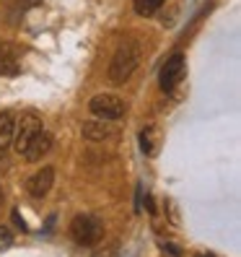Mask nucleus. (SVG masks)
<instances>
[{
    "label": "nucleus",
    "instance_id": "1",
    "mask_svg": "<svg viewBox=\"0 0 241 257\" xmlns=\"http://www.w3.org/2000/svg\"><path fill=\"white\" fill-rule=\"evenodd\" d=\"M140 63V44L135 39H125L122 44L117 47L114 57H112V65H109V81L112 83H122L127 81L130 75L135 73Z\"/></svg>",
    "mask_w": 241,
    "mask_h": 257
},
{
    "label": "nucleus",
    "instance_id": "2",
    "mask_svg": "<svg viewBox=\"0 0 241 257\" xmlns=\"http://www.w3.org/2000/svg\"><path fill=\"white\" fill-rule=\"evenodd\" d=\"M70 234H73V239L78 241V244L94 247V244L101 241L104 229H101L99 218H94V216H75L73 223H70Z\"/></svg>",
    "mask_w": 241,
    "mask_h": 257
},
{
    "label": "nucleus",
    "instance_id": "3",
    "mask_svg": "<svg viewBox=\"0 0 241 257\" xmlns=\"http://www.w3.org/2000/svg\"><path fill=\"white\" fill-rule=\"evenodd\" d=\"M91 112L99 117V119H107V122H112V119L122 117L125 114V101L114 96V94H99L91 99Z\"/></svg>",
    "mask_w": 241,
    "mask_h": 257
},
{
    "label": "nucleus",
    "instance_id": "4",
    "mask_svg": "<svg viewBox=\"0 0 241 257\" xmlns=\"http://www.w3.org/2000/svg\"><path fill=\"white\" fill-rule=\"evenodd\" d=\"M42 130V119H37L34 114H24L21 119H16V133H13V146H16V151L21 154V151L26 148V143L34 138V135Z\"/></svg>",
    "mask_w": 241,
    "mask_h": 257
},
{
    "label": "nucleus",
    "instance_id": "5",
    "mask_svg": "<svg viewBox=\"0 0 241 257\" xmlns=\"http://www.w3.org/2000/svg\"><path fill=\"white\" fill-rule=\"evenodd\" d=\"M182 75H184V55L174 52L166 60V65L161 68V88L163 91H171V88L182 81Z\"/></svg>",
    "mask_w": 241,
    "mask_h": 257
},
{
    "label": "nucleus",
    "instance_id": "6",
    "mask_svg": "<svg viewBox=\"0 0 241 257\" xmlns=\"http://www.w3.org/2000/svg\"><path fill=\"white\" fill-rule=\"evenodd\" d=\"M50 148H52V135L42 127V130L34 135V138L26 143V148L21 151V156H24L26 161H39V159H42L44 154H47Z\"/></svg>",
    "mask_w": 241,
    "mask_h": 257
},
{
    "label": "nucleus",
    "instance_id": "7",
    "mask_svg": "<svg viewBox=\"0 0 241 257\" xmlns=\"http://www.w3.org/2000/svg\"><path fill=\"white\" fill-rule=\"evenodd\" d=\"M52 182H55V169H52V166H44V169H39V172L26 182V190L32 192L34 198H44V195L50 192Z\"/></svg>",
    "mask_w": 241,
    "mask_h": 257
},
{
    "label": "nucleus",
    "instance_id": "8",
    "mask_svg": "<svg viewBox=\"0 0 241 257\" xmlns=\"http://www.w3.org/2000/svg\"><path fill=\"white\" fill-rule=\"evenodd\" d=\"M19 73V50L13 44H0V75Z\"/></svg>",
    "mask_w": 241,
    "mask_h": 257
},
{
    "label": "nucleus",
    "instance_id": "9",
    "mask_svg": "<svg viewBox=\"0 0 241 257\" xmlns=\"http://www.w3.org/2000/svg\"><path fill=\"white\" fill-rule=\"evenodd\" d=\"M13 133H16V117L11 112H0V151L13 143Z\"/></svg>",
    "mask_w": 241,
    "mask_h": 257
},
{
    "label": "nucleus",
    "instance_id": "10",
    "mask_svg": "<svg viewBox=\"0 0 241 257\" xmlns=\"http://www.w3.org/2000/svg\"><path fill=\"white\" fill-rule=\"evenodd\" d=\"M83 135L88 141H104V138H109V135H112V127H109L107 119H94V122L83 125Z\"/></svg>",
    "mask_w": 241,
    "mask_h": 257
},
{
    "label": "nucleus",
    "instance_id": "11",
    "mask_svg": "<svg viewBox=\"0 0 241 257\" xmlns=\"http://www.w3.org/2000/svg\"><path fill=\"white\" fill-rule=\"evenodd\" d=\"M156 138H158L156 127H145V130L140 133V148H143L145 156H153V154H156Z\"/></svg>",
    "mask_w": 241,
    "mask_h": 257
},
{
    "label": "nucleus",
    "instance_id": "12",
    "mask_svg": "<svg viewBox=\"0 0 241 257\" xmlns=\"http://www.w3.org/2000/svg\"><path fill=\"white\" fill-rule=\"evenodd\" d=\"M163 3H166V0H135V13H138V16H153Z\"/></svg>",
    "mask_w": 241,
    "mask_h": 257
},
{
    "label": "nucleus",
    "instance_id": "13",
    "mask_svg": "<svg viewBox=\"0 0 241 257\" xmlns=\"http://www.w3.org/2000/svg\"><path fill=\"white\" fill-rule=\"evenodd\" d=\"M13 244V234L8 226H0V249H8Z\"/></svg>",
    "mask_w": 241,
    "mask_h": 257
},
{
    "label": "nucleus",
    "instance_id": "14",
    "mask_svg": "<svg viewBox=\"0 0 241 257\" xmlns=\"http://www.w3.org/2000/svg\"><path fill=\"white\" fill-rule=\"evenodd\" d=\"M13 221H16V226H19L21 231H26V223H24V218L19 216V210H13Z\"/></svg>",
    "mask_w": 241,
    "mask_h": 257
},
{
    "label": "nucleus",
    "instance_id": "15",
    "mask_svg": "<svg viewBox=\"0 0 241 257\" xmlns=\"http://www.w3.org/2000/svg\"><path fill=\"white\" fill-rule=\"evenodd\" d=\"M0 205H3V190H0Z\"/></svg>",
    "mask_w": 241,
    "mask_h": 257
}]
</instances>
